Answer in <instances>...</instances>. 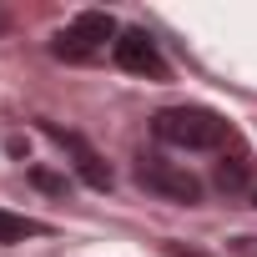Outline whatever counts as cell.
I'll list each match as a JSON object with an SVG mask.
<instances>
[{
	"mask_svg": "<svg viewBox=\"0 0 257 257\" xmlns=\"http://www.w3.org/2000/svg\"><path fill=\"white\" fill-rule=\"evenodd\" d=\"M152 132L157 142L182 147V152H217L227 142V121L207 106H167L152 116Z\"/></svg>",
	"mask_w": 257,
	"mask_h": 257,
	"instance_id": "obj_1",
	"label": "cell"
},
{
	"mask_svg": "<svg viewBox=\"0 0 257 257\" xmlns=\"http://www.w3.org/2000/svg\"><path fill=\"white\" fill-rule=\"evenodd\" d=\"M111 36H116V21H111V16H101V11H86V16H76V26H71V31H61V36H56V46H51V51H56L61 61H91ZM111 46H116V41H111Z\"/></svg>",
	"mask_w": 257,
	"mask_h": 257,
	"instance_id": "obj_2",
	"label": "cell"
},
{
	"mask_svg": "<svg viewBox=\"0 0 257 257\" xmlns=\"http://www.w3.org/2000/svg\"><path fill=\"white\" fill-rule=\"evenodd\" d=\"M137 177H142V187H152V192H162V197H172V202H182V207H197V202H202V182H197L187 167H177V162L142 157Z\"/></svg>",
	"mask_w": 257,
	"mask_h": 257,
	"instance_id": "obj_3",
	"label": "cell"
},
{
	"mask_svg": "<svg viewBox=\"0 0 257 257\" xmlns=\"http://www.w3.org/2000/svg\"><path fill=\"white\" fill-rule=\"evenodd\" d=\"M111 56H116L121 71H132V76L167 81V61H162V51H157V41H152L147 31H121L116 46H111Z\"/></svg>",
	"mask_w": 257,
	"mask_h": 257,
	"instance_id": "obj_4",
	"label": "cell"
},
{
	"mask_svg": "<svg viewBox=\"0 0 257 257\" xmlns=\"http://www.w3.org/2000/svg\"><path fill=\"white\" fill-rule=\"evenodd\" d=\"M51 137H56L61 147H71V152H76V172H81V177H86L91 187H111V172L101 167V157H96V152H91V147H86L81 137H71V132H61V126H51Z\"/></svg>",
	"mask_w": 257,
	"mask_h": 257,
	"instance_id": "obj_5",
	"label": "cell"
},
{
	"mask_svg": "<svg viewBox=\"0 0 257 257\" xmlns=\"http://www.w3.org/2000/svg\"><path fill=\"white\" fill-rule=\"evenodd\" d=\"M36 232V222H26V217H11V212H0V242H21V237H31Z\"/></svg>",
	"mask_w": 257,
	"mask_h": 257,
	"instance_id": "obj_6",
	"label": "cell"
},
{
	"mask_svg": "<svg viewBox=\"0 0 257 257\" xmlns=\"http://www.w3.org/2000/svg\"><path fill=\"white\" fill-rule=\"evenodd\" d=\"M242 182H247V167H242V162H237V157H232V162H222V167H217V187H222V192H237V187H242Z\"/></svg>",
	"mask_w": 257,
	"mask_h": 257,
	"instance_id": "obj_7",
	"label": "cell"
},
{
	"mask_svg": "<svg viewBox=\"0 0 257 257\" xmlns=\"http://www.w3.org/2000/svg\"><path fill=\"white\" fill-rule=\"evenodd\" d=\"M6 26H11V21H6V11H0V31H6Z\"/></svg>",
	"mask_w": 257,
	"mask_h": 257,
	"instance_id": "obj_8",
	"label": "cell"
}]
</instances>
